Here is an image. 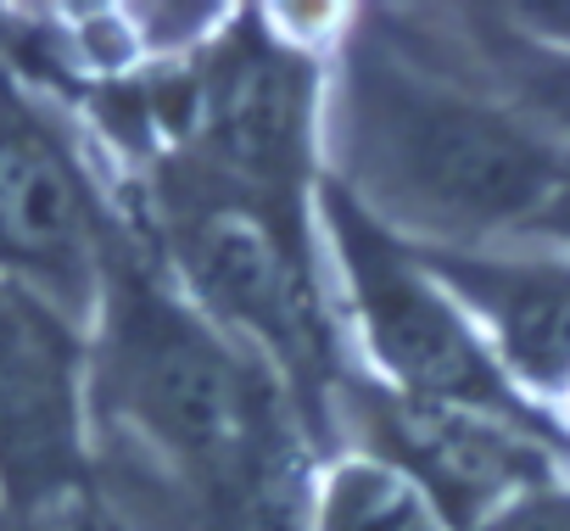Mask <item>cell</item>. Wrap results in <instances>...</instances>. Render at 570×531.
Returning <instances> with one entry per match:
<instances>
[{
  "mask_svg": "<svg viewBox=\"0 0 570 531\" xmlns=\"http://www.w3.org/2000/svg\"><path fill=\"white\" fill-rule=\"evenodd\" d=\"M96 386L207 531H303L297 442L268 375L124 252L101 297Z\"/></svg>",
  "mask_w": 570,
  "mask_h": 531,
  "instance_id": "1",
  "label": "cell"
},
{
  "mask_svg": "<svg viewBox=\"0 0 570 531\" xmlns=\"http://www.w3.org/2000/svg\"><path fill=\"white\" fill-rule=\"evenodd\" d=\"M336 146L342 185L425 246L531 229L570 179V151L542 129L381 46L347 57Z\"/></svg>",
  "mask_w": 570,
  "mask_h": 531,
  "instance_id": "2",
  "label": "cell"
},
{
  "mask_svg": "<svg viewBox=\"0 0 570 531\" xmlns=\"http://www.w3.org/2000/svg\"><path fill=\"white\" fill-rule=\"evenodd\" d=\"M163 229L179 275L202 297L196 308L263 342V353L308 397H325L336 353L303 240V213L292 201L240 190L185 157L163 168Z\"/></svg>",
  "mask_w": 570,
  "mask_h": 531,
  "instance_id": "3",
  "label": "cell"
},
{
  "mask_svg": "<svg viewBox=\"0 0 570 531\" xmlns=\"http://www.w3.org/2000/svg\"><path fill=\"white\" fill-rule=\"evenodd\" d=\"M320 201L331 218V240L342 257L364 342L375 347L381 370L403 386V397L453 403V409H475L542 431L537 409L509 386L492 347L475 336V325L442 292V281L414 257V246H403L342 179H325Z\"/></svg>",
  "mask_w": 570,
  "mask_h": 531,
  "instance_id": "4",
  "label": "cell"
},
{
  "mask_svg": "<svg viewBox=\"0 0 570 531\" xmlns=\"http://www.w3.org/2000/svg\"><path fill=\"white\" fill-rule=\"evenodd\" d=\"M118 246L68 140L0 90V281L51 303L62 319L101 314Z\"/></svg>",
  "mask_w": 570,
  "mask_h": 531,
  "instance_id": "5",
  "label": "cell"
},
{
  "mask_svg": "<svg viewBox=\"0 0 570 531\" xmlns=\"http://www.w3.org/2000/svg\"><path fill=\"white\" fill-rule=\"evenodd\" d=\"M185 124L196 135V168L297 207L314 140V62L263 18H240L202 62Z\"/></svg>",
  "mask_w": 570,
  "mask_h": 531,
  "instance_id": "6",
  "label": "cell"
},
{
  "mask_svg": "<svg viewBox=\"0 0 570 531\" xmlns=\"http://www.w3.org/2000/svg\"><path fill=\"white\" fill-rule=\"evenodd\" d=\"M85 475V353L73 319L0 281V492L35 514Z\"/></svg>",
  "mask_w": 570,
  "mask_h": 531,
  "instance_id": "7",
  "label": "cell"
},
{
  "mask_svg": "<svg viewBox=\"0 0 570 531\" xmlns=\"http://www.w3.org/2000/svg\"><path fill=\"white\" fill-rule=\"evenodd\" d=\"M358 420L375 442V459L403 470L448 514V525L481 531L492 514L548 486L542 442L525 425L403 392H358Z\"/></svg>",
  "mask_w": 570,
  "mask_h": 531,
  "instance_id": "8",
  "label": "cell"
},
{
  "mask_svg": "<svg viewBox=\"0 0 570 531\" xmlns=\"http://www.w3.org/2000/svg\"><path fill=\"white\" fill-rule=\"evenodd\" d=\"M442 292L481 319L487 347L537 392L570 386V257H503L475 246H420Z\"/></svg>",
  "mask_w": 570,
  "mask_h": 531,
  "instance_id": "9",
  "label": "cell"
},
{
  "mask_svg": "<svg viewBox=\"0 0 570 531\" xmlns=\"http://www.w3.org/2000/svg\"><path fill=\"white\" fill-rule=\"evenodd\" d=\"M314 531H453L448 514L386 459H347L331 470Z\"/></svg>",
  "mask_w": 570,
  "mask_h": 531,
  "instance_id": "10",
  "label": "cell"
},
{
  "mask_svg": "<svg viewBox=\"0 0 570 531\" xmlns=\"http://www.w3.org/2000/svg\"><path fill=\"white\" fill-rule=\"evenodd\" d=\"M481 531H570V498L564 492H525L503 514H492Z\"/></svg>",
  "mask_w": 570,
  "mask_h": 531,
  "instance_id": "11",
  "label": "cell"
},
{
  "mask_svg": "<svg viewBox=\"0 0 570 531\" xmlns=\"http://www.w3.org/2000/svg\"><path fill=\"white\" fill-rule=\"evenodd\" d=\"M531 229H542L548 240H564V246H570V179L559 185V196L548 201V213H542Z\"/></svg>",
  "mask_w": 570,
  "mask_h": 531,
  "instance_id": "12",
  "label": "cell"
}]
</instances>
